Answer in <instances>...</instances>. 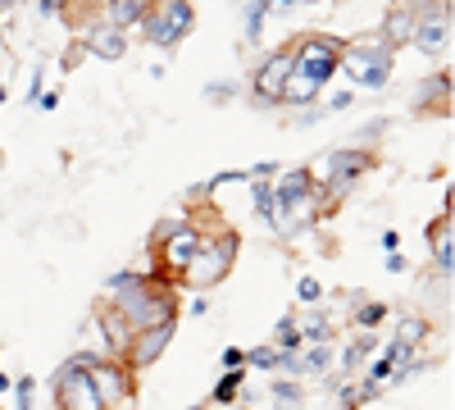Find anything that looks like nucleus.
<instances>
[{"mask_svg":"<svg viewBox=\"0 0 455 410\" xmlns=\"http://www.w3.org/2000/svg\"><path fill=\"white\" fill-rule=\"evenodd\" d=\"M306 338H310L315 347H328V338H332V328H328L323 319H310V324H306Z\"/></svg>","mask_w":455,"mask_h":410,"instance_id":"a878e982","label":"nucleus"},{"mask_svg":"<svg viewBox=\"0 0 455 410\" xmlns=\"http://www.w3.org/2000/svg\"><path fill=\"white\" fill-rule=\"evenodd\" d=\"M173 342V324H156V328H141V333H132V347H128V365L132 369H146V365H156L160 356H164V347Z\"/></svg>","mask_w":455,"mask_h":410,"instance_id":"9b49d317","label":"nucleus"},{"mask_svg":"<svg viewBox=\"0 0 455 410\" xmlns=\"http://www.w3.org/2000/svg\"><path fill=\"white\" fill-rule=\"evenodd\" d=\"M274 5H278V10H291V5H296V0H274Z\"/></svg>","mask_w":455,"mask_h":410,"instance_id":"72a5a7b5","label":"nucleus"},{"mask_svg":"<svg viewBox=\"0 0 455 410\" xmlns=\"http://www.w3.org/2000/svg\"><path fill=\"white\" fill-rule=\"evenodd\" d=\"M296 73V60H291V51H274L269 60H264L259 68H255V100H264V105H274V100H283V87H287V78Z\"/></svg>","mask_w":455,"mask_h":410,"instance_id":"1a4fd4ad","label":"nucleus"},{"mask_svg":"<svg viewBox=\"0 0 455 410\" xmlns=\"http://www.w3.org/2000/svg\"><path fill=\"white\" fill-rule=\"evenodd\" d=\"M274 356H278V351H274V347H255V351H251V356H246V360H251V365H255V369H274Z\"/></svg>","mask_w":455,"mask_h":410,"instance_id":"cd10ccee","label":"nucleus"},{"mask_svg":"<svg viewBox=\"0 0 455 410\" xmlns=\"http://www.w3.org/2000/svg\"><path fill=\"white\" fill-rule=\"evenodd\" d=\"M255 214L264 219V223H278V210H274V188H269V182H255Z\"/></svg>","mask_w":455,"mask_h":410,"instance_id":"412c9836","label":"nucleus"},{"mask_svg":"<svg viewBox=\"0 0 455 410\" xmlns=\"http://www.w3.org/2000/svg\"><path fill=\"white\" fill-rule=\"evenodd\" d=\"M55 397H60V410H105V401L96 397L83 365H64L55 374Z\"/></svg>","mask_w":455,"mask_h":410,"instance_id":"423d86ee","label":"nucleus"},{"mask_svg":"<svg viewBox=\"0 0 455 410\" xmlns=\"http://www.w3.org/2000/svg\"><path fill=\"white\" fill-rule=\"evenodd\" d=\"M201 242H205V237L182 219L169 237H160V260H164V269H169V274H187V269H192V260H196V251H201Z\"/></svg>","mask_w":455,"mask_h":410,"instance_id":"0eeeda50","label":"nucleus"},{"mask_svg":"<svg viewBox=\"0 0 455 410\" xmlns=\"http://www.w3.org/2000/svg\"><path fill=\"white\" fill-rule=\"evenodd\" d=\"M192 23H196L192 0H164V5H160L156 14H146V19H141V28H146V42H150V46H160V51L178 46L182 36L192 32Z\"/></svg>","mask_w":455,"mask_h":410,"instance_id":"7ed1b4c3","label":"nucleus"},{"mask_svg":"<svg viewBox=\"0 0 455 410\" xmlns=\"http://www.w3.org/2000/svg\"><path fill=\"white\" fill-rule=\"evenodd\" d=\"M233 251H237V237H223V242H201L192 269H187V278H192V287H214L228 269H233Z\"/></svg>","mask_w":455,"mask_h":410,"instance_id":"39448f33","label":"nucleus"},{"mask_svg":"<svg viewBox=\"0 0 455 410\" xmlns=\"http://www.w3.org/2000/svg\"><path fill=\"white\" fill-rule=\"evenodd\" d=\"M300 347V328H296V319L287 315V319H278V338H274V351H296Z\"/></svg>","mask_w":455,"mask_h":410,"instance_id":"4be33fe9","label":"nucleus"},{"mask_svg":"<svg viewBox=\"0 0 455 410\" xmlns=\"http://www.w3.org/2000/svg\"><path fill=\"white\" fill-rule=\"evenodd\" d=\"M210 96H214V100H228V96H233V87H228V83H219V87H210Z\"/></svg>","mask_w":455,"mask_h":410,"instance_id":"473e14b6","label":"nucleus"},{"mask_svg":"<svg viewBox=\"0 0 455 410\" xmlns=\"http://www.w3.org/2000/svg\"><path fill=\"white\" fill-rule=\"evenodd\" d=\"M14 401H19V410H32V379L14 383Z\"/></svg>","mask_w":455,"mask_h":410,"instance_id":"c85d7f7f","label":"nucleus"},{"mask_svg":"<svg viewBox=\"0 0 455 410\" xmlns=\"http://www.w3.org/2000/svg\"><path fill=\"white\" fill-rule=\"evenodd\" d=\"M296 296H300V301H310V306H315V301H319V296H323V287H319V278H300V283H296Z\"/></svg>","mask_w":455,"mask_h":410,"instance_id":"bb28decb","label":"nucleus"},{"mask_svg":"<svg viewBox=\"0 0 455 410\" xmlns=\"http://www.w3.org/2000/svg\"><path fill=\"white\" fill-rule=\"evenodd\" d=\"M87 46H92V55H100V60H119V55L128 51L124 32H119V28H109V23H100V28L87 32Z\"/></svg>","mask_w":455,"mask_h":410,"instance_id":"ddd939ff","label":"nucleus"},{"mask_svg":"<svg viewBox=\"0 0 455 410\" xmlns=\"http://www.w3.org/2000/svg\"><path fill=\"white\" fill-rule=\"evenodd\" d=\"M105 287H109L114 310L124 315V324L132 333L156 328V324H173V301H169V296H160L150 278H141V274H114Z\"/></svg>","mask_w":455,"mask_h":410,"instance_id":"f257e3e1","label":"nucleus"},{"mask_svg":"<svg viewBox=\"0 0 455 410\" xmlns=\"http://www.w3.org/2000/svg\"><path fill=\"white\" fill-rule=\"evenodd\" d=\"M414 46H419L424 55H442L451 46V5H428L424 19H414V36H410Z\"/></svg>","mask_w":455,"mask_h":410,"instance_id":"9d476101","label":"nucleus"},{"mask_svg":"<svg viewBox=\"0 0 455 410\" xmlns=\"http://www.w3.org/2000/svg\"><path fill=\"white\" fill-rule=\"evenodd\" d=\"M319 92H323V87H319V83H310L306 73H291L287 87H283V100H287V105H310Z\"/></svg>","mask_w":455,"mask_h":410,"instance_id":"dca6fc26","label":"nucleus"},{"mask_svg":"<svg viewBox=\"0 0 455 410\" xmlns=\"http://www.w3.org/2000/svg\"><path fill=\"white\" fill-rule=\"evenodd\" d=\"M187 410H205V406H187Z\"/></svg>","mask_w":455,"mask_h":410,"instance_id":"e433bc0d","label":"nucleus"},{"mask_svg":"<svg viewBox=\"0 0 455 410\" xmlns=\"http://www.w3.org/2000/svg\"><path fill=\"white\" fill-rule=\"evenodd\" d=\"M337 73H347V78L355 87H364V92H378V87L392 78V46L387 42H364V46L341 51Z\"/></svg>","mask_w":455,"mask_h":410,"instance_id":"f03ea898","label":"nucleus"},{"mask_svg":"<svg viewBox=\"0 0 455 410\" xmlns=\"http://www.w3.org/2000/svg\"><path fill=\"white\" fill-rule=\"evenodd\" d=\"M369 351H373V333H364V338H355V342L347 347V356H341V365H347V369H360Z\"/></svg>","mask_w":455,"mask_h":410,"instance_id":"5701e85b","label":"nucleus"},{"mask_svg":"<svg viewBox=\"0 0 455 410\" xmlns=\"http://www.w3.org/2000/svg\"><path fill=\"white\" fill-rule=\"evenodd\" d=\"M100 333H105V342H109V351L114 356H128V347H132V328L124 324V315L114 310L105 324H100Z\"/></svg>","mask_w":455,"mask_h":410,"instance_id":"2eb2a0df","label":"nucleus"},{"mask_svg":"<svg viewBox=\"0 0 455 410\" xmlns=\"http://www.w3.org/2000/svg\"><path fill=\"white\" fill-rule=\"evenodd\" d=\"M291 60H296V73H306L310 83L323 87L332 73H337V64H341V46L328 42V36H306V42L291 51Z\"/></svg>","mask_w":455,"mask_h":410,"instance_id":"20e7f679","label":"nucleus"},{"mask_svg":"<svg viewBox=\"0 0 455 410\" xmlns=\"http://www.w3.org/2000/svg\"><path fill=\"white\" fill-rule=\"evenodd\" d=\"M347 105H351V92H337V96L328 100V109H347Z\"/></svg>","mask_w":455,"mask_h":410,"instance_id":"2f4dec72","label":"nucleus"},{"mask_svg":"<svg viewBox=\"0 0 455 410\" xmlns=\"http://www.w3.org/2000/svg\"><path fill=\"white\" fill-rule=\"evenodd\" d=\"M242 365H246V351H237V347L223 351V369H242Z\"/></svg>","mask_w":455,"mask_h":410,"instance_id":"7c9ffc66","label":"nucleus"},{"mask_svg":"<svg viewBox=\"0 0 455 410\" xmlns=\"http://www.w3.org/2000/svg\"><path fill=\"white\" fill-rule=\"evenodd\" d=\"M414 36V14L410 10H392V19H387V46H405Z\"/></svg>","mask_w":455,"mask_h":410,"instance_id":"f3484780","label":"nucleus"},{"mask_svg":"<svg viewBox=\"0 0 455 410\" xmlns=\"http://www.w3.org/2000/svg\"><path fill=\"white\" fill-rule=\"evenodd\" d=\"M433 260L442 278H451V260H455V246H451V219H442V237H433Z\"/></svg>","mask_w":455,"mask_h":410,"instance_id":"a211bd4d","label":"nucleus"},{"mask_svg":"<svg viewBox=\"0 0 455 410\" xmlns=\"http://www.w3.org/2000/svg\"><path fill=\"white\" fill-rule=\"evenodd\" d=\"M10 388H14V383H10V379H5V374H0V392H10Z\"/></svg>","mask_w":455,"mask_h":410,"instance_id":"f704fd0d","label":"nucleus"},{"mask_svg":"<svg viewBox=\"0 0 455 410\" xmlns=\"http://www.w3.org/2000/svg\"><path fill=\"white\" fill-rule=\"evenodd\" d=\"M300 365H306V374H328V365H332V351L328 347H315L306 360H300Z\"/></svg>","mask_w":455,"mask_h":410,"instance_id":"393cba45","label":"nucleus"},{"mask_svg":"<svg viewBox=\"0 0 455 410\" xmlns=\"http://www.w3.org/2000/svg\"><path fill=\"white\" fill-rule=\"evenodd\" d=\"M150 14V0H109V28H137Z\"/></svg>","mask_w":455,"mask_h":410,"instance_id":"4468645a","label":"nucleus"},{"mask_svg":"<svg viewBox=\"0 0 455 410\" xmlns=\"http://www.w3.org/2000/svg\"><path fill=\"white\" fill-rule=\"evenodd\" d=\"M378 319H387V306H378V301H373V306H364V310H360V324H364V328H373Z\"/></svg>","mask_w":455,"mask_h":410,"instance_id":"c756f323","label":"nucleus"},{"mask_svg":"<svg viewBox=\"0 0 455 410\" xmlns=\"http://www.w3.org/2000/svg\"><path fill=\"white\" fill-rule=\"evenodd\" d=\"M369 156L364 151H332L328 156V192L332 197H347L355 188V178H364Z\"/></svg>","mask_w":455,"mask_h":410,"instance_id":"f8f14e48","label":"nucleus"},{"mask_svg":"<svg viewBox=\"0 0 455 410\" xmlns=\"http://www.w3.org/2000/svg\"><path fill=\"white\" fill-rule=\"evenodd\" d=\"M237 392H242V369H228V374L214 383V397H210V401H214V406H233Z\"/></svg>","mask_w":455,"mask_h":410,"instance_id":"6ab92c4d","label":"nucleus"},{"mask_svg":"<svg viewBox=\"0 0 455 410\" xmlns=\"http://www.w3.org/2000/svg\"><path fill=\"white\" fill-rule=\"evenodd\" d=\"M274 410H300V406H306V392H300L296 383H274Z\"/></svg>","mask_w":455,"mask_h":410,"instance_id":"aec40b11","label":"nucleus"},{"mask_svg":"<svg viewBox=\"0 0 455 410\" xmlns=\"http://www.w3.org/2000/svg\"><path fill=\"white\" fill-rule=\"evenodd\" d=\"M10 5H14V0H0V10H10Z\"/></svg>","mask_w":455,"mask_h":410,"instance_id":"c9c22d12","label":"nucleus"},{"mask_svg":"<svg viewBox=\"0 0 455 410\" xmlns=\"http://www.w3.org/2000/svg\"><path fill=\"white\" fill-rule=\"evenodd\" d=\"M78 365L87 369V379H92V388H96V397L109 406V401H124V397H132V383H128V374L114 360H96V356H78Z\"/></svg>","mask_w":455,"mask_h":410,"instance_id":"6e6552de","label":"nucleus"},{"mask_svg":"<svg viewBox=\"0 0 455 410\" xmlns=\"http://www.w3.org/2000/svg\"><path fill=\"white\" fill-rule=\"evenodd\" d=\"M424 333H428V324H424V319H405V328L396 333V342L414 351V342H419V338H424Z\"/></svg>","mask_w":455,"mask_h":410,"instance_id":"b1692460","label":"nucleus"}]
</instances>
